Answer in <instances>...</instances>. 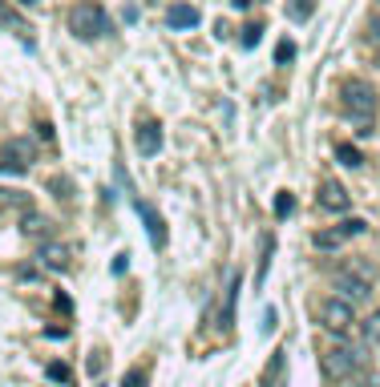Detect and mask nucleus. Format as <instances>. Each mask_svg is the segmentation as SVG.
Instances as JSON below:
<instances>
[{
    "label": "nucleus",
    "mask_w": 380,
    "mask_h": 387,
    "mask_svg": "<svg viewBox=\"0 0 380 387\" xmlns=\"http://www.w3.org/2000/svg\"><path fill=\"white\" fill-rule=\"evenodd\" d=\"M340 97H344V114L352 117L360 125V134H368V125H372V117H377V89L368 85V81H344L340 85Z\"/></svg>",
    "instance_id": "f03ea898"
},
{
    "label": "nucleus",
    "mask_w": 380,
    "mask_h": 387,
    "mask_svg": "<svg viewBox=\"0 0 380 387\" xmlns=\"http://www.w3.org/2000/svg\"><path fill=\"white\" fill-rule=\"evenodd\" d=\"M198 21H202V17H198L194 4H182V0H178V4H170V8H166V24H170V28H198Z\"/></svg>",
    "instance_id": "9d476101"
},
{
    "label": "nucleus",
    "mask_w": 380,
    "mask_h": 387,
    "mask_svg": "<svg viewBox=\"0 0 380 387\" xmlns=\"http://www.w3.org/2000/svg\"><path fill=\"white\" fill-rule=\"evenodd\" d=\"M69 33L77 41H97V37H105L110 33V17H105V8L101 4H77L69 12Z\"/></svg>",
    "instance_id": "20e7f679"
},
{
    "label": "nucleus",
    "mask_w": 380,
    "mask_h": 387,
    "mask_svg": "<svg viewBox=\"0 0 380 387\" xmlns=\"http://www.w3.org/2000/svg\"><path fill=\"white\" fill-rule=\"evenodd\" d=\"M336 158H340V165H348V170H360V165H364V154H360L356 145H348V141L336 145Z\"/></svg>",
    "instance_id": "ddd939ff"
},
{
    "label": "nucleus",
    "mask_w": 380,
    "mask_h": 387,
    "mask_svg": "<svg viewBox=\"0 0 380 387\" xmlns=\"http://www.w3.org/2000/svg\"><path fill=\"white\" fill-rule=\"evenodd\" d=\"M311 242H316V251H340V246H344L348 238L340 234V226H332V230H320V234H316Z\"/></svg>",
    "instance_id": "f8f14e48"
},
{
    "label": "nucleus",
    "mask_w": 380,
    "mask_h": 387,
    "mask_svg": "<svg viewBox=\"0 0 380 387\" xmlns=\"http://www.w3.org/2000/svg\"><path fill=\"white\" fill-rule=\"evenodd\" d=\"M320 371H324L328 384H344V379L364 371V351L352 343H336L328 351H320Z\"/></svg>",
    "instance_id": "f257e3e1"
},
{
    "label": "nucleus",
    "mask_w": 380,
    "mask_h": 387,
    "mask_svg": "<svg viewBox=\"0 0 380 387\" xmlns=\"http://www.w3.org/2000/svg\"><path fill=\"white\" fill-rule=\"evenodd\" d=\"M332 287L340 291V298H344V303H352V307L372 295V282H368V278H360V274H352V271H336L332 274Z\"/></svg>",
    "instance_id": "423d86ee"
},
{
    "label": "nucleus",
    "mask_w": 380,
    "mask_h": 387,
    "mask_svg": "<svg viewBox=\"0 0 380 387\" xmlns=\"http://www.w3.org/2000/svg\"><path fill=\"white\" fill-rule=\"evenodd\" d=\"M259 41H263V24H247L243 37H239V45H243V48H255Z\"/></svg>",
    "instance_id": "a211bd4d"
},
{
    "label": "nucleus",
    "mask_w": 380,
    "mask_h": 387,
    "mask_svg": "<svg viewBox=\"0 0 380 387\" xmlns=\"http://www.w3.org/2000/svg\"><path fill=\"white\" fill-rule=\"evenodd\" d=\"M231 4H235V8H251V0H231Z\"/></svg>",
    "instance_id": "cd10ccee"
},
{
    "label": "nucleus",
    "mask_w": 380,
    "mask_h": 387,
    "mask_svg": "<svg viewBox=\"0 0 380 387\" xmlns=\"http://www.w3.org/2000/svg\"><path fill=\"white\" fill-rule=\"evenodd\" d=\"M316 315H320V327H324L332 339L352 335V327H356V307H352V303H344L340 295L320 298V303H316Z\"/></svg>",
    "instance_id": "7ed1b4c3"
},
{
    "label": "nucleus",
    "mask_w": 380,
    "mask_h": 387,
    "mask_svg": "<svg viewBox=\"0 0 380 387\" xmlns=\"http://www.w3.org/2000/svg\"><path fill=\"white\" fill-rule=\"evenodd\" d=\"M287 61H295V45H291V41H279V48H275V65H287Z\"/></svg>",
    "instance_id": "b1692460"
},
{
    "label": "nucleus",
    "mask_w": 380,
    "mask_h": 387,
    "mask_svg": "<svg viewBox=\"0 0 380 387\" xmlns=\"http://www.w3.org/2000/svg\"><path fill=\"white\" fill-rule=\"evenodd\" d=\"M134 210L142 214V222H146V234H150V242H154V246L162 251V246H166V226H162V218H158V214H154V210H150L146 202H134Z\"/></svg>",
    "instance_id": "9b49d317"
},
{
    "label": "nucleus",
    "mask_w": 380,
    "mask_h": 387,
    "mask_svg": "<svg viewBox=\"0 0 380 387\" xmlns=\"http://www.w3.org/2000/svg\"><path fill=\"white\" fill-rule=\"evenodd\" d=\"M360 384H364V387H380V375H360Z\"/></svg>",
    "instance_id": "a878e982"
},
{
    "label": "nucleus",
    "mask_w": 380,
    "mask_h": 387,
    "mask_svg": "<svg viewBox=\"0 0 380 387\" xmlns=\"http://www.w3.org/2000/svg\"><path fill=\"white\" fill-rule=\"evenodd\" d=\"M21 230H24V234H33V238H49V222L41 218V214H24Z\"/></svg>",
    "instance_id": "2eb2a0df"
},
{
    "label": "nucleus",
    "mask_w": 380,
    "mask_h": 387,
    "mask_svg": "<svg viewBox=\"0 0 380 387\" xmlns=\"http://www.w3.org/2000/svg\"><path fill=\"white\" fill-rule=\"evenodd\" d=\"M259 387H287V347L271 351V359H267V367L259 375Z\"/></svg>",
    "instance_id": "6e6552de"
},
{
    "label": "nucleus",
    "mask_w": 380,
    "mask_h": 387,
    "mask_svg": "<svg viewBox=\"0 0 380 387\" xmlns=\"http://www.w3.org/2000/svg\"><path fill=\"white\" fill-rule=\"evenodd\" d=\"M33 161H37V145L28 137H12L0 145V174H28Z\"/></svg>",
    "instance_id": "39448f33"
},
{
    "label": "nucleus",
    "mask_w": 380,
    "mask_h": 387,
    "mask_svg": "<svg viewBox=\"0 0 380 387\" xmlns=\"http://www.w3.org/2000/svg\"><path fill=\"white\" fill-rule=\"evenodd\" d=\"M17 4H24V8H33V4H41V0H17Z\"/></svg>",
    "instance_id": "c85d7f7f"
},
{
    "label": "nucleus",
    "mask_w": 380,
    "mask_h": 387,
    "mask_svg": "<svg viewBox=\"0 0 380 387\" xmlns=\"http://www.w3.org/2000/svg\"><path fill=\"white\" fill-rule=\"evenodd\" d=\"M364 230H368L364 218H344V222H340V234H344V238H356V234H364Z\"/></svg>",
    "instance_id": "6ab92c4d"
},
{
    "label": "nucleus",
    "mask_w": 380,
    "mask_h": 387,
    "mask_svg": "<svg viewBox=\"0 0 380 387\" xmlns=\"http://www.w3.org/2000/svg\"><path fill=\"white\" fill-rule=\"evenodd\" d=\"M316 202L324 206V210H332V214H344V210L352 206V194H348L344 186L336 182V178H328V182L320 186V194H316Z\"/></svg>",
    "instance_id": "0eeeda50"
},
{
    "label": "nucleus",
    "mask_w": 380,
    "mask_h": 387,
    "mask_svg": "<svg viewBox=\"0 0 380 387\" xmlns=\"http://www.w3.org/2000/svg\"><path fill=\"white\" fill-rule=\"evenodd\" d=\"M134 141H138V154H142V158H154V154L162 150V125H158V121H142Z\"/></svg>",
    "instance_id": "1a4fd4ad"
},
{
    "label": "nucleus",
    "mask_w": 380,
    "mask_h": 387,
    "mask_svg": "<svg viewBox=\"0 0 380 387\" xmlns=\"http://www.w3.org/2000/svg\"><path fill=\"white\" fill-rule=\"evenodd\" d=\"M0 24H4V28H12V33H21V28H24L21 17H17V12H12V8L4 4V0H0Z\"/></svg>",
    "instance_id": "aec40b11"
},
{
    "label": "nucleus",
    "mask_w": 380,
    "mask_h": 387,
    "mask_svg": "<svg viewBox=\"0 0 380 387\" xmlns=\"http://www.w3.org/2000/svg\"><path fill=\"white\" fill-rule=\"evenodd\" d=\"M41 262H45L49 271H61V267H65V246L45 242V246H41Z\"/></svg>",
    "instance_id": "4468645a"
},
{
    "label": "nucleus",
    "mask_w": 380,
    "mask_h": 387,
    "mask_svg": "<svg viewBox=\"0 0 380 387\" xmlns=\"http://www.w3.org/2000/svg\"><path fill=\"white\" fill-rule=\"evenodd\" d=\"M311 8H316V0H291V4H287V17H291V21H308Z\"/></svg>",
    "instance_id": "dca6fc26"
},
{
    "label": "nucleus",
    "mask_w": 380,
    "mask_h": 387,
    "mask_svg": "<svg viewBox=\"0 0 380 387\" xmlns=\"http://www.w3.org/2000/svg\"><path fill=\"white\" fill-rule=\"evenodd\" d=\"M239 274H231V291H227V315H223V327H231V319H235V298H239Z\"/></svg>",
    "instance_id": "f3484780"
},
{
    "label": "nucleus",
    "mask_w": 380,
    "mask_h": 387,
    "mask_svg": "<svg viewBox=\"0 0 380 387\" xmlns=\"http://www.w3.org/2000/svg\"><path fill=\"white\" fill-rule=\"evenodd\" d=\"M45 375H49V384H69V367L65 363H49Z\"/></svg>",
    "instance_id": "4be33fe9"
},
{
    "label": "nucleus",
    "mask_w": 380,
    "mask_h": 387,
    "mask_svg": "<svg viewBox=\"0 0 380 387\" xmlns=\"http://www.w3.org/2000/svg\"><path fill=\"white\" fill-rule=\"evenodd\" d=\"M364 343H372V347H380V311L372 315V319L364 323Z\"/></svg>",
    "instance_id": "412c9836"
},
{
    "label": "nucleus",
    "mask_w": 380,
    "mask_h": 387,
    "mask_svg": "<svg viewBox=\"0 0 380 387\" xmlns=\"http://www.w3.org/2000/svg\"><path fill=\"white\" fill-rule=\"evenodd\" d=\"M121 387H146V371L138 367V371H130L126 379H121Z\"/></svg>",
    "instance_id": "393cba45"
},
{
    "label": "nucleus",
    "mask_w": 380,
    "mask_h": 387,
    "mask_svg": "<svg viewBox=\"0 0 380 387\" xmlns=\"http://www.w3.org/2000/svg\"><path fill=\"white\" fill-rule=\"evenodd\" d=\"M291 210H295V198H291V194H279V198H275V218H287V214H291Z\"/></svg>",
    "instance_id": "5701e85b"
},
{
    "label": "nucleus",
    "mask_w": 380,
    "mask_h": 387,
    "mask_svg": "<svg viewBox=\"0 0 380 387\" xmlns=\"http://www.w3.org/2000/svg\"><path fill=\"white\" fill-rule=\"evenodd\" d=\"M368 28H372V41H380V21H372Z\"/></svg>",
    "instance_id": "bb28decb"
}]
</instances>
